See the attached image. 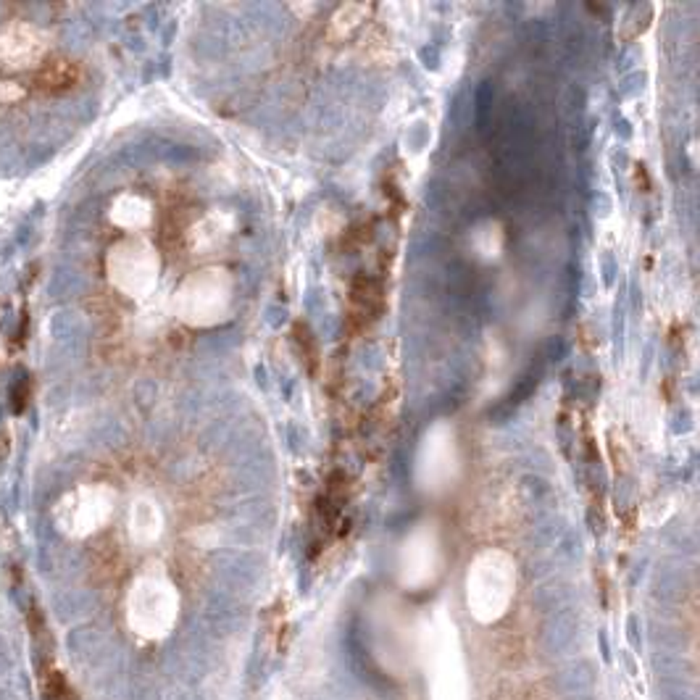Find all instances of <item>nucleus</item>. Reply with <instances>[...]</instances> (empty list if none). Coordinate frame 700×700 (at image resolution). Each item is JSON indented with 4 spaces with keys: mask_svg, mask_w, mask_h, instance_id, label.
Segmentation results:
<instances>
[{
    "mask_svg": "<svg viewBox=\"0 0 700 700\" xmlns=\"http://www.w3.org/2000/svg\"><path fill=\"white\" fill-rule=\"evenodd\" d=\"M658 690L666 700H695L692 687L687 685L682 677H664L658 679Z\"/></svg>",
    "mask_w": 700,
    "mask_h": 700,
    "instance_id": "nucleus-4",
    "label": "nucleus"
},
{
    "mask_svg": "<svg viewBox=\"0 0 700 700\" xmlns=\"http://www.w3.org/2000/svg\"><path fill=\"white\" fill-rule=\"evenodd\" d=\"M27 398H30V382L24 379V382H19L14 390V411H24V405H27Z\"/></svg>",
    "mask_w": 700,
    "mask_h": 700,
    "instance_id": "nucleus-6",
    "label": "nucleus"
},
{
    "mask_svg": "<svg viewBox=\"0 0 700 700\" xmlns=\"http://www.w3.org/2000/svg\"><path fill=\"white\" fill-rule=\"evenodd\" d=\"M79 79V69H76L72 61H53L43 66L37 76H34V85L45 92H66L72 89Z\"/></svg>",
    "mask_w": 700,
    "mask_h": 700,
    "instance_id": "nucleus-2",
    "label": "nucleus"
},
{
    "mask_svg": "<svg viewBox=\"0 0 700 700\" xmlns=\"http://www.w3.org/2000/svg\"><path fill=\"white\" fill-rule=\"evenodd\" d=\"M19 95H21V92H19L11 82H0V100H14Z\"/></svg>",
    "mask_w": 700,
    "mask_h": 700,
    "instance_id": "nucleus-7",
    "label": "nucleus"
},
{
    "mask_svg": "<svg viewBox=\"0 0 700 700\" xmlns=\"http://www.w3.org/2000/svg\"><path fill=\"white\" fill-rule=\"evenodd\" d=\"M653 669L656 674H661V679L664 677H679V669H682V661L674 656V653H656L653 656Z\"/></svg>",
    "mask_w": 700,
    "mask_h": 700,
    "instance_id": "nucleus-5",
    "label": "nucleus"
},
{
    "mask_svg": "<svg viewBox=\"0 0 700 700\" xmlns=\"http://www.w3.org/2000/svg\"><path fill=\"white\" fill-rule=\"evenodd\" d=\"M595 685V669L590 661H571L569 666L558 671L555 677V687L561 695L571 698H587V692Z\"/></svg>",
    "mask_w": 700,
    "mask_h": 700,
    "instance_id": "nucleus-1",
    "label": "nucleus"
},
{
    "mask_svg": "<svg viewBox=\"0 0 700 700\" xmlns=\"http://www.w3.org/2000/svg\"><path fill=\"white\" fill-rule=\"evenodd\" d=\"M574 637H577V626L574 622H566V619H555L553 624L545 626L542 632V645L551 656H566L574 645Z\"/></svg>",
    "mask_w": 700,
    "mask_h": 700,
    "instance_id": "nucleus-3",
    "label": "nucleus"
}]
</instances>
